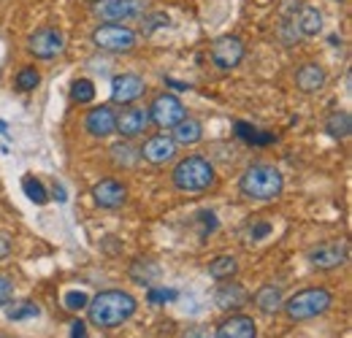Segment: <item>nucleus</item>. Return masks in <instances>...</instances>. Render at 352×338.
I'll return each instance as SVG.
<instances>
[{
  "label": "nucleus",
  "mask_w": 352,
  "mask_h": 338,
  "mask_svg": "<svg viewBox=\"0 0 352 338\" xmlns=\"http://www.w3.org/2000/svg\"><path fill=\"white\" fill-rule=\"evenodd\" d=\"M135 297L122 293V290H106L100 295H95L87 303L89 322L98 328H117L122 322H128L135 314Z\"/></svg>",
  "instance_id": "obj_1"
},
{
  "label": "nucleus",
  "mask_w": 352,
  "mask_h": 338,
  "mask_svg": "<svg viewBox=\"0 0 352 338\" xmlns=\"http://www.w3.org/2000/svg\"><path fill=\"white\" fill-rule=\"evenodd\" d=\"M282 173L274 168V166H265V163H258V166H250L244 170L239 187L247 198L252 201H274L279 198L282 192Z\"/></svg>",
  "instance_id": "obj_2"
},
{
  "label": "nucleus",
  "mask_w": 352,
  "mask_h": 338,
  "mask_svg": "<svg viewBox=\"0 0 352 338\" xmlns=\"http://www.w3.org/2000/svg\"><path fill=\"white\" fill-rule=\"evenodd\" d=\"M333 303V295L325 290V287H309V290H301L290 300L282 303V308L287 311L290 319L296 322H304V319H314L320 314H325Z\"/></svg>",
  "instance_id": "obj_3"
},
{
  "label": "nucleus",
  "mask_w": 352,
  "mask_h": 338,
  "mask_svg": "<svg viewBox=\"0 0 352 338\" xmlns=\"http://www.w3.org/2000/svg\"><path fill=\"white\" fill-rule=\"evenodd\" d=\"M174 184L182 192H204L214 184V168L204 157H184L174 168Z\"/></svg>",
  "instance_id": "obj_4"
},
{
  "label": "nucleus",
  "mask_w": 352,
  "mask_h": 338,
  "mask_svg": "<svg viewBox=\"0 0 352 338\" xmlns=\"http://www.w3.org/2000/svg\"><path fill=\"white\" fill-rule=\"evenodd\" d=\"M135 33L125 25H117V22H106L100 25L95 33H92V43L103 52H114V54H122V52H133L135 49Z\"/></svg>",
  "instance_id": "obj_5"
},
{
  "label": "nucleus",
  "mask_w": 352,
  "mask_h": 338,
  "mask_svg": "<svg viewBox=\"0 0 352 338\" xmlns=\"http://www.w3.org/2000/svg\"><path fill=\"white\" fill-rule=\"evenodd\" d=\"M95 14L106 22H133L146 14V0H98Z\"/></svg>",
  "instance_id": "obj_6"
},
{
  "label": "nucleus",
  "mask_w": 352,
  "mask_h": 338,
  "mask_svg": "<svg viewBox=\"0 0 352 338\" xmlns=\"http://www.w3.org/2000/svg\"><path fill=\"white\" fill-rule=\"evenodd\" d=\"M184 117H187V111H184L182 100L176 95H168V92L166 95H157L155 103H152V109H149V120H155V125L160 127L179 125Z\"/></svg>",
  "instance_id": "obj_7"
},
{
  "label": "nucleus",
  "mask_w": 352,
  "mask_h": 338,
  "mask_svg": "<svg viewBox=\"0 0 352 338\" xmlns=\"http://www.w3.org/2000/svg\"><path fill=\"white\" fill-rule=\"evenodd\" d=\"M241 57H244V43H241V38H236V36H222L212 46V60H214V65L222 68V71L236 68L241 63Z\"/></svg>",
  "instance_id": "obj_8"
},
{
  "label": "nucleus",
  "mask_w": 352,
  "mask_h": 338,
  "mask_svg": "<svg viewBox=\"0 0 352 338\" xmlns=\"http://www.w3.org/2000/svg\"><path fill=\"white\" fill-rule=\"evenodd\" d=\"M309 260H311V265L320 268V271L339 268V265L347 262V244H339V241H333V244H320L317 249L309 252Z\"/></svg>",
  "instance_id": "obj_9"
},
{
  "label": "nucleus",
  "mask_w": 352,
  "mask_h": 338,
  "mask_svg": "<svg viewBox=\"0 0 352 338\" xmlns=\"http://www.w3.org/2000/svg\"><path fill=\"white\" fill-rule=\"evenodd\" d=\"M30 52L36 54V57H41V60H52L54 54H60L63 52V33L60 30H54V27H44V30H36L33 36H30Z\"/></svg>",
  "instance_id": "obj_10"
},
{
  "label": "nucleus",
  "mask_w": 352,
  "mask_h": 338,
  "mask_svg": "<svg viewBox=\"0 0 352 338\" xmlns=\"http://www.w3.org/2000/svg\"><path fill=\"white\" fill-rule=\"evenodd\" d=\"M144 89H146V84H144L141 76H135V74H122V76H117V79L111 82V100L128 106V103L138 100V98L144 95Z\"/></svg>",
  "instance_id": "obj_11"
},
{
  "label": "nucleus",
  "mask_w": 352,
  "mask_h": 338,
  "mask_svg": "<svg viewBox=\"0 0 352 338\" xmlns=\"http://www.w3.org/2000/svg\"><path fill=\"white\" fill-rule=\"evenodd\" d=\"M92 195H95V203L98 206H103V209H120L125 203V198H128V190L120 181H114V179H103V181H98L92 187Z\"/></svg>",
  "instance_id": "obj_12"
},
{
  "label": "nucleus",
  "mask_w": 352,
  "mask_h": 338,
  "mask_svg": "<svg viewBox=\"0 0 352 338\" xmlns=\"http://www.w3.org/2000/svg\"><path fill=\"white\" fill-rule=\"evenodd\" d=\"M141 155H144V160H149V163H155V166H163V163H168V160L176 157V141L168 138V135H152V138L144 144Z\"/></svg>",
  "instance_id": "obj_13"
},
{
  "label": "nucleus",
  "mask_w": 352,
  "mask_h": 338,
  "mask_svg": "<svg viewBox=\"0 0 352 338\" xmlns=\"http://www.w3.org/2000/svg\"><path fill=\"white\" fill-rule=\"evenodd\" d=\"M85 127L89 130V135L106 138V135H111V133L117 130V114H114L109 106H98V109H92L87 114Z\"/></svg>",
  "instance_id": "obj_14"
},
{
  "label": "nucleus",
  "mask_w": 352,
  "mask_h": 338,
  "mask_svg": "<svg viewBox=\"0 0 352 338\" xmlns=\"http://www.w3.org/2000/svg\"><path fill=\"white\" fill-rule=\"evenodd\" d=\"M146 125H149V111H144V109H125L117 117V130L114 133H120L125 138H135V135H141L146 130Z\"/></svg>",
  "instance_id": "obj_15"
},
{
  "label": "nucleus",
  "mask_w": 352,
  "mask_h": 338,
  "mask_svg": "<svg viewBox=\"0 0 352 338\" xmlns=\"http://www.w3.org/2000/svg\"><path fill=\"white\" fill-rule=\"evenodd\" d=\"M255 336H258V330H255L252 317L233 314V317H228L225 322H220L217 336L214 338H255Z\"/></svg>",
  "instance_id": "obj_16"
},
{
  "label": "nucleus",
  "mask_w": 352,
  "mask_h": 338,
  "mask_svg": "<svg viewBox=\"0 0 352 338\" xmlns=\"http://www.w3.org/2000/svg\"><path fill=\"white\" fill-rule=\"evenodd\" d=\"M247 300H250L247 290H244L241 284H236V282H225L220 290L214 293V303H217L220 308H228V311L247 306Z\"/></svg>",
  "instance_id": "obj_17"
},
{
  "label": "nucleus",
  "mask_w": 352,
  "mask_h": 338,
  "mask_svg": "<svg viewBox=\"0 0 352 338\" xmlns=\"http://www.w3.org/2000/svg\"><path fill=\"white\" fill-rule=\"evenodd\" d=\"M296 84L301 92H320L325 87V71L317 65V63H307L298 68L296 74Z\"/></svg>",
  "instance_id": "obj_18"
},
{
  "label": "nucleus",
  "mask_w": 352,
  "mask_h": 338,
  "mask_svg": "<svg viewBox=\"0 0 352 338\" xmlns=\"http://www.w3.org/2000/svg\"><path fill=\"white\" fill-rule=\"evenodd\" d=\"M282 293H279V287H274V284H265L261 287L258 293H255V306L263 311V314H276L279 308H282Z\"/></svg>",
  "instance_id": "obj_19"
},
{
  "label": "nucleus",
  "mask_w": 352,
  "mask_h": 338,
  "mask_svg": "<svg viewBox=\"0 0 352 338\" xmlns=\"http://www.w3.org/2000/svg\"><path fill=\"white\" fill-rule=\"evenodd\" d=\"M296 27H298L301 36H317V33L322 30V16H320V11L311 8V5H304V8L298 11Z\"/></svg>",
  "instance_id": "obj_20"
},
{
  "label": "nucleus",
  "mask_w": 352,
  "mask_h": 338,
  "mask_svg": "<svg viewBox=\"0 0 352 338\" xmlns=\"http://www.w3.org/2000/svg\"><path fill=\"white\" fill-rule=\"evenodd\" d=\"M201 135H204V127L201 122H195V120H182L179 125H174V141L176 144H184V146H190V144H198L201 141Z\"/></svg>",
  "instance_id": "obj_21"
},
{
  "label": "nucleus",
  "mask_w": 352,
  "mask_h": 338,
  "mask_svg": "<svg viewBox=\"0 0 352 338\" xmlns=\"http://www.w3.org/2000/svg\"><path fill=\"white\" fill-rule=\"evenodd\" d=\"M325 130L333 135V138H347L352 130V120L347 111H333L331 117H328V122H325Z\"/></svg>",
  "instance_id": "obj_22"
},
{
  "label": "nucleus",
  "mask_w": 352,
  "mask_h": 338,
  "mask_svg": "<svg viewBox=\"0 0 352 338\" xmlns=\"http://www.w3.org/2000/svg\"><path fill=\"white\" fill-rule=\"evenodd\" d=\"M236 135L244 138L247 144H271L274 141L271 133H261V130H255V127L247 125V122H236Z\"/></svg>",
  "instance_id": "obj_23"
},
{
  "label": "nucleus",
  "mask_w": 352,
  "mask_h": 338,
  "mask_svg": "<svg viewBox=\"0 0 352 338\" xmlns=\"http://www.w3.org/2000/svg\"><path fill=\"white\" fill-rule=\"evenodd\" d=\"M209 273H212L214 279H230V276L236 273V257H228V254L217 257V260L209 265Z\"/></svg>",
  "instance_id": "obj_24"
},
{
  "label": "nucleus",
  "mask_w": 352,
  "mask_h": 338,
  "mask_svg": "<svg viewBox=\"0 0 352 338\" xmlns=\"http://www.w3.org/2000/svg\"><path fill=\"white\" fill-rule=\"evenodd\" d=\"M22 190H25V195H28L33 203H38V206L46 203V190L36 176H25V179H22Z\"/></svg>",
  "instance_id": "obj_25"
},
{
  "label": "nucleus",
  "mask_w": 352,
  "mask_h": 338,
  "mask_svg": "<svg viewBox=\"0 0 352 338\" xmlns=\"http://www.w3.org/2000/svg\"><path fill=\"white\" fill-rule=\"evenodd\" d=\"M111 157H114L117 166H133L141 157V152H135L131 144H114L111 146Z\"/></svg>",
  "instance_id": "obj_26"
},
{
  "label": "nucleus",
  "mask_w": 352,
  "mask_h": 338,
  "mask_svg": "<svg viewBox=\"0 0 352 338\" xmlns=\"http://www.w3.org/2000/svg\"><path fill=\"white\" fill-rule=\"evenodd\" d=\"M71 98H74V103H92V98H95L92 82L89 79H76L71 87Z\"/></svg>",
  "instance_id": "obj_27"
},
{
  "label": "nucleus",
  "mask_w": 352,
  "mask_h": 338,
  "mask_svg": "<svg viewBox=\"0 0 352 338\" xmlns=\"http://www.w3.org/2000/svg\"><path fill=\"white\" fill-rule=\"evenodd\" d=\"M38 314H41V308H38L36 303H30V300H25V303H16L14 308H8V319H11V322L28 319V317H38Z\"/></svg>",
  "instance_id": "obj_28"
},
{
  "label": "nucleus",
  "mask_w": 352,
  "mask_h": 338,
  "mask_svg": "<svg viewBox=\"0 0 352 338\" xmlns=\"http://www.w3.org/2000/svg\"><path fill=\"white\" fill-rule=\"evenodd\" d=\"M38 82H41V76H38V71H36V68H25V71H19V74H16V87H19L22 92L36 89Z\"/></svg>",
  "instance_id": "obj_29"
},
{
  "label": "nucleus",
  "mask_w": 352,
  "mask_h": 338,
  "mask_svg": "<svg viewBox=\"0 0 352 338\" xmlns=\"http://www.w3.org/2000/svg\"><path fill=\"white\" fill-rule=\"evenodd\" d=\"M63 303H65L68 311H82V308H87L89 297L85 293H79V290H74V293H68V295L63 297Z\"/></svg>",
  "instance_id": "obj_30"
},
{
  "label": "nucleus",
  "mask_w": 352,
  "mask_h": 338,
  "mask_svg": "<svg viewBox=\"0 0 352 338\" xmlns=\"http://www.w3.org/2000/svg\"><path fill=\"white\" fill-rule=\"evenodd\" d=\"M11 297H14V282L6 273H0V306H8Z\"/></svg>",
  "instance_id": "obj_31"
},
{
  "label": "nucleus",
  "mask_w": 352,
  "mask_h": 338,
  "mask_svg": "<svg viewBox=\"0 0 352 338\" xmlns=\"http://www.w3.org/2000/svg\"><path fill=\"white\" fill-rule=\"evenodd\" d=\"M176 290H149V303H166V300H174Z\"/></svg>",
  "instance_id": "obj_32"
},
{
  "label": "nucleus",
  "mask_w": 352,
  "mask_h": 338,
  "mask_svg": "<svg viewBox=\"0 0 352 338\" xmlns=\"http://www.w3.org/2000/svg\"><path fill=\"white\" fill-rule=\"evenodd\" d=\"M11 254V238L6 233H0V260H6Z\"/></svg>",
  "instance_id": "obj_33"
},
{
  "label": "nucleus",
  "mask_w": 352,
  "mask_h": 338,
  "mask_svg": "<svg viewBox=\"0 0 352 338\" xmlns=\"http://www.w3.org/2000/svg\"><path fill=\"white\" fill-rule=\"evenodd\" d=\"M268 230H271V225H258V227H252V230H250V238H261V236H268Z\"/></svg>",
  "instance_id": "obj_34"
},
{
  "label": "nucleus",
  "mask_w": 352,
  "mask_h": 338,
  "mask_svg": "<svg viewBox=\"0 0 352 338\" xmlns=\"http://www.w3.org/2000/svg\"><path fill=\"white\" fill-rule=\"evenodd\" d=\"M71 338H87V336H85V322H74V330H71Z\"/></svg>",
  "instance_id": "obj_35"
},
{
  "label": "nucleus",
  "mask_w": 352,
  "mask_h": 338,
  "mask_svg": "<svg viewBox=\"0 0 352 338\" xmlns=\"http://www.w3.org/2000/svg\"><path fill=\"white\" fill-rule=\"evenodd\" d=\"M184 338H209V336H206L204 330H198V328H195V330H187V333H184Z\"/></svg>",
  "instance_id": "obj_36"
},
{
  "label": "nucleus",
  "mask_w": 352,
  "mask_h": 338,
  "mask_svg": "<svg viewBox=\"0 0 352 338\" xmlns=\"http://www.w3.org/2000/svg\"><path fill=\"white\" fill-rule=\"evenodd\" d=\"M54 198H57V201H65V192H63V187H54Z\"/></svg>",
  "instance_id": "obj_37"
}]
</instances>
